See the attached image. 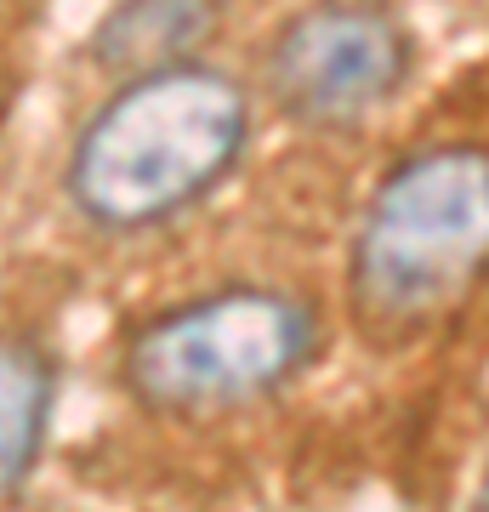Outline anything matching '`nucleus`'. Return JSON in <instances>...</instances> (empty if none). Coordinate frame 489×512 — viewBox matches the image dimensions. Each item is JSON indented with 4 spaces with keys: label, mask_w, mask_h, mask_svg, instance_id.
Segmentation results:
<instances>
[{
    "label": "nucleus",
    "mask_w": 489,
    "mask_h": 512,
    "mask_svg": "<svg viewBox=\"0 0 489 512\" xmlns=\"http://www.w3.org/2000/svg\"><path fill=\"white\" fill-rule=\"evenodd\" d=\"M217 29V0H120L91 35V57L109 74H148L188 63Z\"/></svg>",
    "instance_id": "5"
},
{
    "label": "nucleus",
    "mask_w": 489,
    "mask_h": 512,
    "mask_svg": "<svg viewBox=\"0 0 489 512\" xmlns=\"http://www.w3.org/2000/svg\"><path fill=\"white\" fill-rule=\"evenodd\" d=\"M410 35L376 0H319L273 35L268 97L296 126H353L404 86Z\"/></svg>",
    "instance_id": "4"
},
{
    "label": "nucleus",
    "mask_w": 489,
    "mask_h": 512,
    "mask_svg": "<svg viewBox=\"0 0 489 512\" xmlns=\"http://www.w3.org/2000/svg\"><path fill=\"white\" fill-rule=\"evenodd\" d=\"M57 370L29 336H0V501L35 473L52 427Z\"/></svg>",
    "instance_id": "6"
},
{
    "label": "nucleus",
    "mask_w": 489,
    "mask_h": 512,
    "mask_svg": "<svg viewBox=\"0 0 489 512\" xmlns=\"http://www.w3.org/2000/svg\"><path fill=\"white\" fill-rule=\"evenodd\" d=\"M319 319L302 296L273 285H228L154 313L120 348L131 399L154 416L205 421L273 399L308 370Z\"/></svg>",
    "instance_id": "3"
},
{
    "label": "nucleus",
    "mask_w": 489,
    "mask_h": 512,
    "mask_svg": "<svg viewBox=\"0 0 489 512\" xmlns=\"http://www.w3.org/2000/svg\"><path fill=\"white\" fill-rule=\"evenodd\" d=\"M478 501H484V507H489V473H484V484H478Z\"/></svg>",
    "instance_id": "7"
},
{
    "label": "nucleus",
    "mask_w": 489,
    "mask_h": 512,
    "mask_svg": "<svg viewBox=\"0 0 489 512\" xmlns=\"http://www.w3.org/2000/svg\"><path fill=\"white\" fill-rule=\"evenodd\" d=\"M489 274V148L444 143L376 183L347 256V308L376 342H416Z\"/></svg>",
    "instance_id": "2"
},
{
    "label": "nucleus",
    "mask_w": 489,
    "mask_h": 512,
    "mask_svg": "<svg viewBox=\"0 0 489 512\" xmlns=\"http://www.w3.org/2000/svg\"><path fill=\"white\" fill-rule=\"evenodd\" d=\"M251 137V97L200 57L131 74L69 154V200L97 228L131 234L182 217L228 177Z\"/></svg>",
    "instance_id": "1"
}]
</instances>
